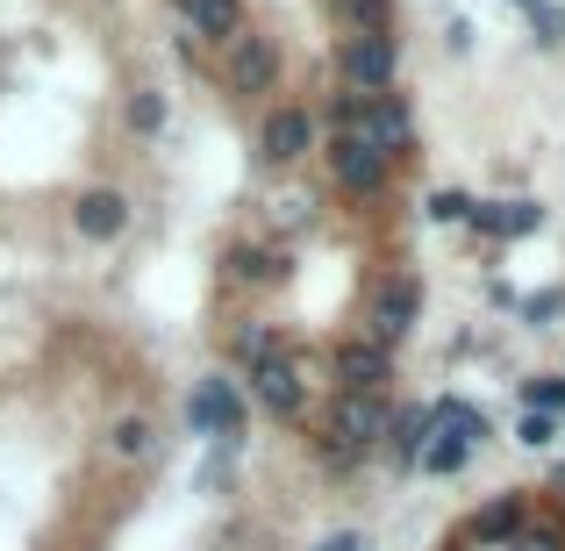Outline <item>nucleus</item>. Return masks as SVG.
I'll list each match as a JSON object with an SVG mask.
<instances>
[{
	"label": "nucleus",
	"instance_id": "1",
	"mask_svg": "<svg viewBox=\"0 0 565 551\" xmlns=\"http://www.w3.org/2000/svg\"><path fill=\"white\" fill-rule=\"evenodd\" d=\"M487 437V415L472 409V401H437L429 409V437H423V458L415 466L423 473H466L472 444Z\"/></svg>",
	"mask_w": 565,
	"mask_h": 551
},
{
	"label": "nucleus",
	"instance_id": "2",
	"mask_svg": "<svg viewBox=\"0 0 565 551\" xmlns=\"http://www.w3.org/2000/svg\"><path fill=\"white\" fill-rule=\"evenodd\" d=\"M386 423H394V415H386L380 394H337L330 401V458L351 466L359 452H373V444L386 437Z\"/></svg>",
	"mask_w": 565,
	"mask_h": 551
},
{
	"label": "nucleus",
	"instance_id": "3",
	"mask_svg": "<svg viewBox=\"0 0 565 551\" xmlns=\"http://www.w3.org/2000/svg\"><path fill=\"white\" fill-rule=\"evenodd\" d=\"M394 65H401L394 29H365V36H351L344 51H337V72H344L359 94H380V86H394Z\"/></svg>",
	"mask_w": 565,
	"mask_h": 551
},
{
	"label": "nucleus",
	"instance_id": "4",
	"mask_svg": "<svg viewBox=\"0 0 565 551\" xmlns=\"http://www.w3.org/2000/svg\"><path fill=\"white\" fill-rule=\"evenodd\" d=\"M186 415H193V430L215 437V444L244 437V394H236V380H201V386H193V401H186Z\"/></svg>",
	"mask_w": 565,
	"mask_h": 551
},
{
	"label": "nucleus",
	"instance_id": "5",
	"mask_svg": "<svg viewBox=\"0 0 565 551\" xmlns=\"http://www.w3.org/2000/svg\"><path fill=\"white\" fill-rule=\"evenodd\" d=\"M230 86L236 94H273V80H279V51H273V36H258V29H230Z\"/></svg>",
	"mask_w": 565,
	"mask_h": 551
},
{
	"label": "nucleus",
	"instance_id": "6",
	"mask_svg": "<svg viewBox=\"0 0 565 551\" xmlns=\"http://www.w3.org/2000/svg\"><path fill=\"white\" fill-rule=\"evenodd\" d=\"M330 172H337V187H351V193H380L386 151H380L373 137H337L330 144Z\"/></svg>",
	"mask_w": 565,
	"mask_h": 551
},
{
	"label": "nucleus",
	"instance_id": "7",
	"mask_svg": "<svg viewBox=\"0 0 565 551\" xmlns=\"http://www.w3.org/2000/svg\"><path fill=\"white\" fill-rule=\"evenodd\" d=\"M250 386H258V401L273 415H294V409H301V372H294L287 351H258V359H250Z\"/></svg>",
	"mask_w": 565,
	"mask_h": 551
},
{
	"label": "nucleus",
	"instance_id": "8",
	"mask_svg": "<svg viewBox=\"0 0 565 551\" xmlns=\"http://www.w3.org/2000/svg\"><path fill=\"white\" fill-rule=\"evenodd\" d=\"M415 308H423V287L415 279H386L380 308H373V345H401L415 330Z\"/></svg>",
	"mask_w": 565,
	"mask_h": 551
},
{
	"label": "nucleus",
	"instance_id": "9",
	"mask_svg": "<svg viewBox=\"0 0 565 551\" xmlns=\"http://www.w3.org/2000/svg\"><path fill=\"white\" fill-rule=\"evenodd\" d=\"M72 222H79V236H94V244H108V236L129 230V201L115 187H94L79 193V208H72Z\"/></svg>",
	"mask_w": 565,
	"mask_h": 551
},
{
	"label": "nucleus",
	"instance_id": "10",
	"mask_svg": "<svg viewBox=\"0 0 565 551\" xmlns=\"http://www.w3.org/2000/svg\"><path fill=\"white\" fill-rule=\"evenodd\" d=\"M330 372H337V386H344V394H380V380H386V345H337Z\"/></svg>",
	"mask_w": 565,
	"mask_h": 551
},
{
	"label": "nucleus",
	"instance_id": "11",
	"mask_svg": "<svg viewBox=\"0 0 565 551\" xmlns=\"http://www.w3.org/2000/svg\"><path fill=\"white\" fill-rule=\"evenodd\" d=\"M472 222H480L487 236H530L544 222V208L537 201H487V208L472 201Z\"/></svg>",
	"mask_w": 565,
	"mask_h": 551
},
{
	"label": "nucleus",
	"instance_id": "12",
	"mask_svg": "<svg viewBox=\"0 0 565 551\" xmlns=\"http://www.w3.org/2000/svg\"><path fill=\"white\" fill-rule=\"evenodd\" d=\"M308 137H316V129H308V115L301 108H279L273 123H265V158H273V166H294V158L308 151Z\"/></svg>",
	"mask_w": 565,
	"mask_h": 551
},
{
	"label": "nucleus",
	"instance_id": "13",
	"mask_svg": "<svg viewBox=\"0 0 565 551\" xmlns=\"http://www.w3.org/2000/svg\"><path fill=\"white\" fill-rule=\"evenodd\" d=\"M515 530H523V501H515V495H501V501H487V509H480V516H472V538H480V544H509V538H515Z\"/></svg>",
	"mask_w": 565,
	"mask_h": 551
},
{
	"label": "nucleus",
	"instance_id": "14",
	"mask_svg": "<svg viewBox=\"0 0 565 551\" xmlns=\"http://www.w3.org/2000/svg\"><path fill=\"white\" fill-rule=\"evenodd\" d=\"M386 437H394V458H401V466H415V458H423V437H429V409L394 415V423H386Z\"/></svg>",
	"mask_w": 565,
	"mask_h": 551
},
{
	"label": "nucleus",
	"instance_id": "15",
	"mask_svg": "<svg viewBox=\"0 0 565 551\" xmlns=\"http://www.w3.org/2000/svg\"><path fill=\"white\" fill-rule=\"evenodd\" d=\"M186 8V22L201 29V36H230L236 29V0H180Z\"/></svg>",
	"mask_w": 565,
	"mask_h": 551
},
{
	"label": "nucleus",
	"instance_id": "16",
	"mask_svg": "<svg viewBox=\"0 0 565 551\" xmlns=\"http://www.w3.org/2000/svg\"><path fill=\"white\" fill-rule=\"evenodd\" d=\"M108 452L115 458H143L151 452V423H143V415H122V423L108 430Z\"/></svg>",
	"mask_w": 565,
	"mask_h": 551
},
{
	"label": "nucleus",
	"instance_id": "17",
	"mask_svg": "<svg viewBox=\"0 0 565 551\" xmlns=\"http://www.w3.org/2000/svg\"><path fill=\"white\" fill-rule=\"evenodd\" d=\"M429 215H437V222H472V193H466V187L429 193Z\"/></svg>",
	"mask_w": 565,
	"mask_h": 551
},
{
	"label": "nucleus",
	"instance_id": "18",
	"mask_svg": "<svg viewBox=\"0 0 565 551\" xmlns=\"http://www.w3.org/2000/svg\"><path fill=\"white\" fill-rule=\"evenodd\" d=\"M337 14H344L359 36H365V29H386V0H337Z\"/></svg>",
	"mask_w": 565,
	"mask_h": 551
},
{
	"label": "nucleus",
	"instance_id": "19",
	"mask_svg": "<svg viewBox=\"0 0 565 551\" xmlns=\"http://www.w3.org/2000/svg\"><path fill=\"white\" fill-rule=\"evenodd\" d=\"M129 123H137L143 137H151V129L166 123V100H158V94H137V100H129Z\"/></svg>",
	"mask_w": 565,
	"mask_h": 551
},
{
	"label": "nucleus",
	"instance_id": "20",
	"mask_svg": "<svg viewBox=\"0 0 565 551\" xmlns=\"http://www.w3.org/2000/svg\"><path fill=\"white\" fill-rule=\"evenodd\" d=\"M236 279H279V258H265V251H236Z\"/></svg>",
	"mask_w": 565,
	"mask_h": 551
},
{
	"label": "nucleus",
	"instance_id": "21",
	"mask_svg": "<svg viewBox=\"0 0 565 551\" xmlns=\"http://www.w3.org/2000/svg\"><path fill=\"white\" fill-rule=\"evenodd\" d=\"M509 551H565V538H558V530H515Z\"/></svg>",
	"mask_w": 565,
	"mask_h": 551
},
{
	"label": "nucleus",
	"instance_id": "22",
	"mask_svg": "<svg viewBox=\"0 0 565 551\" xmlns=\"http://www.w3.org/2000/svg\"><path fill=\"white\" fill-rule=\"evenodd\" d=\"M552 437H558V423H552L544 409H530V415H523V444H552Z\"/></svg>",
	"mask_w": 565,
	"mask_h": 551
},
{
	"label": "nucleus",
	"instance_id": "23",
	"mask_svg": "<svg viewBox=\"0 0 565 551\" xmlns=\"http://www.w3.org/2000/svg\"><path fill=\"white\" fill-rule=\"evenodd\" d=\"M316 551H359V538H330V544H316Z\"/></svg>",
	"mask_w": 565,
	"mask_h": 551
}]
</instances>
